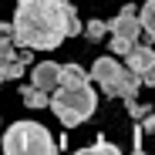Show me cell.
I'll return each instance as SVG.
<instances>
[{"mask_svg": "<svg viewBox=\"0 0 155 155\" xmlns=\"http://www.w3.org/2000/svg\"><path fill=\"white\" fill-rule=\"evenodd\" d=\"M68 0H17V10L10 20V37L17 47L31 51H54L68 41L64 20Z\"/></svg>", "mask_w": 155, "mask_h": 155, "instance_id": "cell-1", "label": "cell"}, {"mask_svg": "<svg viewBox=\"0 0 155 155\" xmlns=\"http://www.w3.org/2000/svg\"><path fill=\"white\" fill-rule=\"evenodd\" d=\"M47 108L58 115V121L64 128H78L81 121H88L98 108V91L91 88V81L84 84H58L47 94Z\"/></svg>", "mask_w": 155, "mask_h": 155, "instance_id": "cell-2", "label": "cell"}, {"mask_svg": "<svg viewBox=\"0 0 155 155\" xmlns=\"http://www.w3.org/2000/svg\"><path fill=\"white\" fill-rule=\"evenodd\" d=\"M88 78L98 84L101 94H108V98H121V101L138 98V88H142V78L132 74L118 58H98V61L91 64Z\"/></svg>", "mask_w": 155, "mask_h": 155, "instance_id": "cell-3", "label": "cell"}, {"mask_svg": "<svg viewBox=\"0 0 155 155\" xmlns=\"http://www.w3.org/2000/svg\"><path fill=\"white\" fill-rule=\"evenodd\" d=\"M0 148L7 155H54L58 142L41 121H14L4 132Z\"/></svg>", "mask_w": 155, "mask_h": 155, "instance_id": "cell-4", "label": "cell"}, {"mask_svg": "<svg viewBox=\"0 0 155 155\" xmlns=\"http://www.w3.org/2000/svg\"><path fill=\"white\" fill-rule=\"evenodd\" d=\"M125 68L142 78V84H152V68H155V51L152 44H132V51L125 54Z\"/></svg>", "mask_w": 155, "mask_h": 155, "instance_id": "cell-5", "label": "cell"}, {"mask_svg": "<svg viewBox=\"0 0 155 155\" xmlns=\"http://www.w3.org/2000/svg\"><path fill=\"white\" fill-rule=\"evenodd\" d=\"M108 31L118 34V37H128V41H138V37H142V24H138V17H135V4H125V7L118 10V17L108 20Z\"/></svg>", "mask_w": 155, "mask_h": 155, "instance_id": "cell-6", "label": "cell"}, {"mask_svg": "<svg viewBox=\"0 0 155 155\" xmlns=\"http://www.w3.org/2000/svg\"><path fill=\"white\" fill-rule=\"evenodd\" d=\"M31 84L51 94V91L58 88V64H54V61H41V64H34V74H31Z\"/></svg>", "mask_w": 155, "mask_h": 155, "instance_id": "cell-7", "label": "cell"}, {"mask_svg": "<svg viewBox=\"0 0 155 155\" xmlns=\"http://www.w3.org/2000/svg\"><path fill=\"white\" fill-rule=\"evenodd\" d=\"M91 81L81 64H58V84H84Z\"/></svg>", "mask_w": 155, "mask_h": 155, "instance_id": "cell-8", "label": "cell"}, {"mask_svg": "<svg viewBox=\"0 0 155 155\" xmlns=\"http://www.w3.org/2000/svg\"><path fill=\"white\" fill-rule=\"evenodd\" d=\"M20 101H24V105H27V108H47V91H41V88H27V84H24L20 88Z\"/></svg>", "mask_w": 155, "mask_h": 155, "instance_id": "cell-9", "label": "cell"}, {"mask_svg": "<svg viewBox=\"0 0 155 155\" xmlns=\"http://www.w3.org/2000/svg\"><path fill=\"white\" fill-rule=\"evenodd\" d=\"M105 34H108V20H101V17H91V20L84 24V37H88L91 44L105 41Z\"/></svg>", "mask_w": 155, "mask_h": 155, "instance_id": "cell-10", "label": "cell"}, {"mask_svg": "<svg viewBox=\"0 0 155 155\" xmlns=\"http://www.w3.org/2000/svg\"><path fill=\"white\" fill-rule=\"evenodd\" d=\"M64 20H68V37H78V34H81V20H78V10H74L71 0L64 4Z\"/></svg>", "mask_w": 155, "mask_h": 155, "instance_id": "cell-11", "label": "cell"}, {"mask_svg": "<svg viewBox=\"0 0 155 155\" xmlns=\"http://www.w3.org/2000/svg\"><path fill=\"white\" fill-rule=\"evenodd\" d=\"M24 74H27V64H24V61H7L4 64V78H7V81H24Z\"/></svg>", "mask_w": 155, "mask_h": 155, "instance_id": "cell-12", "label": "cell"}, {"mask_svg": "<svg viewBox=\"0 0 155 155\" xmlns=\"http://www.w3.org/2000/svg\"><path fill=\"white\" fill-rule=\"evenodd\" d=\"M125 111H128V118H132V121H138V118H145L152 108H148V105H142L138 98H128V101H125Z\"/></svg>", "mask_w": 155, "mask_h": 155, "instance_id": "cell-13", "label": "cell"}, {"mask_svg": "<svg viewBox=\"0 0 155 155\" xmlns=\"http://www.w3.org/2000/svg\"><path fill=\"white\" fill-rule=\"evenodd\" d=\"M14 54H17V44H14V37L10 34H0V61H14Z\"/></svg>", "mask_w": 155, "mask_h": 155, "instance_id": "cell-14", "label": "cell"}, {"mask_svg": "<svg viewBox=\"0 0 155 155\" xmlns=\"http://www.w3.org/2000/svg\"><path fill=\"white\" fill-rule=\"evenodd\" d=\"M132 44H135V41H128V37H118V34H111V44H108V47H111V54H115V58H125L128 51H132Z\"/></svg>", "mask_w": 155, "mask_h": 155, "instance_id": "cell-15", "label": "cell"}, {"mask_svg": "<svg viewBox=\"0 0 155 155\" xmlns=\"http://www.w3.org/2000/svg\"><path fill=\"white\" fill-rule=\"evenodd\" d=\"M84 152H108V155H118V145H111L108 138H94L91 145H84V148H81V155H84Z\"/></svg>", "mask_w": 155, "mask_h": 155, "instance_id": "cell-16", "label": "cell"}, {"mask_svg": "<svg viewBox=\"0 0 155 155\" xmlns=\"http://www.w3.org/2000/svg\"><path fill=\"white\" fill-rule=\"evenodd\" d=\"M132 148L142 152V125H138V121H135V128H132Z\"/></svg>", "mask_w": 155, "mask_h": 155, "instance_id": "cell-17", "label": "cell"}, {"mask_svg": "<svg viewBox=\"0 0 155 155\" xmlns=\"http://www.w3.org/2000/svg\"><path fill=\"white\" fill-rule=\"evenodd\" d=\"M7 81V78H4V61H0V84H4Z\"/></svg>", "mask_w": 155, "mask_h": 155, "instance_id": "cell-18", "label": "cell"}]
</instances>
